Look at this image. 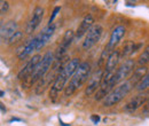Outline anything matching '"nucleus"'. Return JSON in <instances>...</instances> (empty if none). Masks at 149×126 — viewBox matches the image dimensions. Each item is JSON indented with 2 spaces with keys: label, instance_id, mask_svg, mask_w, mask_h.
<instances>
[{
  "label": "nucleus",
  "instance_id": "nucleus-1",
  "mask_svg": "<svg viewBox=\"0 0 149 126\" xmlns=\"http://www.w3.org/2000/svg\"><path fill=\"white\" fill-rule=\"evenodd\" d=\"M80 63L81 62H80L79 58H72L60 70V72L56 76L54 83H53V85H52L51 92H49V97L52 99V101H55L56 97L58 96V94L65 88L69 78L71 79L74 73L79 68Z\"/></svg>",
  "mask_w": 149,
  "mask_h": 126
},
{
  "label": "nucleus",
  "instance_id": "nucleus-2",
  "mask_svg": "<svg viewBox=\"0 0 149 126\" xmlns=\"http://www.w3.org/2000/svg\"><path fill=\"white\" fill-rule=\"evenodd\" d=\"M91 73V65L87 62H81L77 71L74 73L71 79L69 80L68 85L64 88V96H71L77 90H79L86 81L87 78L90 77Z\"/></svg>",
  "mask_w": 149,
  "mask_h": 126
},
{
  "label": "nucleus",
  "instance_id": "nucleus-3",
  "mask_svg": "<svg viewBox=\"0 0 149 126\" xmlns=\"http://www.w3.org/2000/svg\"><path fill=\"white\" fill-rule=\"evenodd\" d=\"M133 87H135V86L131 83L130 80H126V81L117 85L116 88H113L110 92V94L103 100V106L104 107H111V106L117 104L130 93Z\"/></svg>",
  "mask_w": 149,
  "mask_h": 126
},
{
  "label": "nucleus",
  "instance_id": "nucleus-4",
  "mask_svg": "<svg viewBox=\"0 0 149 126\" xmlns=\"http://www.w3.org/2000/svg\"><path fill=\"white\" fill-rule=\"evenodd\" d=\"M54 61H55V54H53L52 52H47L46 54L44 55L41 61L39 62V64L37 65L35 72L29 78V85L35 84L38 80L40 81L47 74V72L49 71V69L52 68Z\"/></svg>",
  "mask_w": 149,
  "mask_h": 126
},
{
  "label": "nucleus",
  "instance_id": "nucleus-5",
  "mask_svg": "<svg viewBox=\"0 0 149 126\" xmlns=\"http://www.w3.org/2000/svg\"><path fill=\"white\" fill-rule=\"evenodd\" d=\"M115 72H111V73H104L103 81H102L100 88L96 90L95 96H94V99H95L96 101L104 100V99L110 94V92L113 90V87L117 85L116 81H115Z\"/></svg>",
  "mask_w": 149,
  "mask_h": 126
},
{
  "label": "nucleus",
  "instance_id": "nucleus-6",
  "mask_svg": "<svg viewBox=\"0 0 149 126\" xmlns=\"http://www.w3.org/2000/svg\"><path fill=\"white\" fill-rule=\"evenodd\" d=\"M102 32H103V28L100 24H95L90 30V32L85 36V40L83 41V48L91 49L93 46H95L100 41L102 37Z\"/></svg>",
  "mask_w": 149,
  "mask_h": 126
},
{
  "label": "nucleus",
  "instance_id": "nucleus-7",
  "mask_svg": "<svg viewBox=\"0 0 149 126\" xmlns=\"http://www.w3.org/2000/svg\"><path fill=\"white\" fill-rule=\"evenodd\" d=\"M134 69V61L133 60H126L117 70L115 72V81L116 84H122L124 81H126L125 79L130 76Z\"/></svg>",
  "mask_w": 149,
  "mask_h": 126
},
{
  "label": "nucleus",
  "instance_id": "nucleus-8",
  "mask_svg": "<svg viewBox=\"0 0 149 126\" xmlns=\"http://www.w3.org/2000/svg\"><path fill=\"white\" fill-rule=\"evenodd\" d=\"M125 32H126V29H125L123 25H118L117 28H115L113 31L111 32V35H110L108 45H107V47H106L103 54L113 52V51H115V47L119 44V41L123 39V37L125 36Z\"/></svg>",
  "mask_w": 149,
  "mask_h": 126
},
{
  "label": "nucleus",
  "instance_id": "nucleus-9",
  "mask_svg": "<svg viewBox=\"0 0 149 126\" xmlns=\"http://www.w3.org/2000/svg\"><path fill=\"white\" fill-rule=\"evenodd\" d=\"M44 13H45V10L40 6H38V7H36L33 9L32 15H31V17H30L28 24H26V29H25V32L26 33H32V32H35L37 30V28L40 25V23L42 21Z\"/></svg>",
  "mask_w": 149,
  "mask_h": 126
},
{
  "label": "nucleus",
  "instance_id": "nucleus-10",
  "mask_svg": "<svg viewBox=\"0 0 149 126\" xmlns=\"http://www.w3.org/2000/svg\"><path fill=\"white\" fill-rule=\"evenodd\" d=\"M103 78H104V70L103 69H100L95 72L88 81V85L85 90V95L90 96L94 93H96V90L100 88V86L103 81Z\"/></svg>",
  "mask_w": 149,
  "mask_h": 126
},
{
  "label": "nucleus",
  "instance_id": "nucleus-11",
  "mask_svg": "<svg viewBox=\"0 0 149 126\" xmlns=\"http://www.w3.org/2000/svg\"><path fill=\"white\" fill-rule=\"evenodd\" d=\"M74 33H76V32H74L72 30L65 31V33H64V36L62 38V40H61V42H60V45H58V47H57V49H56V52H55V60L62 58L63 55L67 53L69 46H70L71 42L74 41Z\"/></svg>",
  "mask_w": 149,
  "mask_h": 126
},
{
  "label": "nucleus",
  "instance_id": "nucleus-12",
  "mask_svg": "<svg viewBox=\"0 0 149 126\" xmlns=\"http://www.w3.org/2000/svg\"><path fill=\"white\" fill-rule=\"evenodd\" d=\"M42 56L39 54H36L32 56V58L25 64V67L17 73V78L19 79H26V78H30V76L35 72L37 65L39 64V62L41 61Z\"/></svg>",
  "mask_w": 149,
  "mask_h": 126
},
{
  "label": "nucleus",
  "instance_id": "nucleus-13",
  "mask_svg": "<svg viewBox=\"0 0 149 126\" xmlns=\"http://www.w3.org/2000/svg\"><path fill=\"white\" fill-rule=\"evenodd\" d=\"M38 47H39V37L36 36L17 51V57L19 60H24L25 57L32 54L35 51H38Z\"/></svg>",
  "mask_w": 149,
  "mask_h": 126
},
{
  "label": "nucleus",
  "instance_id": "nucleus-14",
  "mask_svg": "<svg viewBox=\"0 0 149 126\" xmlns=\"http://www.w3.org/2000/svg\"><path fill=\"white\" fill-rule=\"evenodd\" d=\"M19 31V25L15 21H8L5 24L1 25L0 30V37L1 41H9V39Z\"/></svg>",
  "mask_w": 149,
  "mask_h": 126
},
{
  "label": "nucleus",
  "instance_id": "nucleus-15",
  "mask_svg": "<svg viewBox=\"0 0 149 126\" xmlns=\"http://www.w3.org/2000/svg\"><path fill=\"white\" fill-rule=\"evenodd\" d=\"M93 26H94L93 16L92 15L85 16V17L83 18V21L80 22V24H79V26H78V29H77V31L74 33V39L79 40L83 36H86Z\"/></svg>",
  "mask_w": 149,
  "mask_h": 126
},
{
  "label": "nucleus",
  "instance_id": "nucleus-16",
  "mask_svg": "<svg viewBox=\"0 0 149 126\" xmlns=\"http://www.w3.org/2000/svg\"><path fill=\"white\" fill-rule=\"evenodd\" d=\"M147 101H148L147 94H139V95H135L133 99H131L130 101L126 103V106L124 107V109H125L126 111L133 112V111H135L136 109L140 108L141 106H145Z\"/></svg>",
  "mask_w": 149,
  "mask_h": 126
},
{
  "label": "nucleus",
  "instance_id": "nucleus-17",
  "mask_svg": "<svg viewBox=\"0 0 149 126\" xmlns=\"http://www.w3.org/2000/svg\"><path fill=\"white\" fill-rule=\"evenodd\" d=\"M120 60V51L115 49L111 52L107 57V62H106V69H104V73H111L115 72V69L117 68V64Z\"/></svg>",
  "mask_w": 149,
  "mask_h": 126
},
{
  "label": "nucleus",
  "instance_id": "nucleus-18",
  "mask_svg": "<svg viewBox=\"0 0 149 126\" xmlns=\"http://www.w3.org/2000/svg\"><path fill=\"white\" fill-rule=\"evenodd\" d=\"M55 28H56L55 24H48V25L42 30V32L38 35V37H39V47H38V51L41 49V48L49 41V39L52 38L53 33L55 32Z\"/></svg>",
  "mask_w": 149,
  "mask_h": 126
},
{
  "label": "nucleus",
  "instance_id": "nucleus-19",
  "mask_svg": "<svg viewBox=\"0 0 149 126\" xmlns=\"http://www.w3.org/2000/svg\"><path fill=\"white\" fill-rule=\"evenodd\" d=\"M141 47V44H136L135 41H126L124 44V46L120 49V57H127L131 54H133L134 52H136L139 48Z\"/></svg>",
  "mask_w": 149,
  "mask_h": 126
},
{
  "label": "nucleus",
  "instance_id": "nucleus-20",
  "mask_svg": "<svg viewBox=\"0 0 149 126\" xmlns=\"http://www.w3.org/2000/svg\"><path fill=\"white\" fill-rule=\"evenodd\" d=\"M147 73H148V69H147L146 65H145V67H140V68H138V69L134 70L132 77H131L129 80L136 87V86L139 85V83L143 79V77H145Z\"/></svg>",
  "mask_w": 149,
  "mask_h": 126
},
{
  "label": "nucleus",
  "instance_id": "nucleus-21",
  "mask_svg": "<svg viewBox=\"0 0 149 126\" xmlns=\"http://www.w3.org/2000/svg\"><path fill=\"white\" fill-rule=\"evenodd\" d=\"M149 62V45L146 46V48L143 49V52L141 53V55L139 56V60H138V63L142 67H145L147 63Z\"/></svg>",
  "mask_w": 149,
  "mask_h": 126
},
{
  "label": "nucleus",
  "instance_id": "nucleus-22",
  "mask_svg": "<svg viewBox=\"0 0 149 126\" xmlns=\"http://www.w3.org/2000/svg\"><path fill=\"white\" fill-rule=\"evenodd\" d=\"M149 87V71L148 73L143 77V79L139 83V85L136 86V88H138V90H147Z\"/></svg>",
  "mask_w": 149,
  "mask_h": 126
},
{
  "label": "nucleus",
  "instance_id": "nucleus-23",
  "mask_svg": "<svg viewBox=\"0 0 149 126\" xmlns=\"http://www.w3.org/2000/svg\"><path fill=\"white\" fill-rule=\"evenodd\" d=\"M22 38H23V33L21 32V31H17L14 36L12 37L10 39H9V41H8V44L9 45H13V44H16V42H19L22 40Z\"/></svg>",
  "mask_w": 149,
  "mask_h": 126
},
{
  "label": "nucleus",
  "instance_id": "nucleus-24",
  "mask_svg": "<svg viewBox=\"0 0 149 126\" xmlns=\"http://www.w3.org/2000/svg\"><path fill=\"white\" fill-rule=\"evenodd\" d=\"M8 8H9V3H8V1H3V0H1V1H0V12H1V14H5V13L8 10Z\"/></svg>",
  "mask_w": 149,
  "mask_h": 126
},
{
  "label": "nucleus",
  "instance_id": "nucleus-25",
  "mask_svg": "<svg viewBox=\"0 0 149 126\" xmlns=\"http://www.w3.org/2000/svg\"><path fill=\"white\" fill-rule=\"evenodd\" d=\"M60 12V7H55L54 8V10H53V14H52V16L49 18V22H48V24H53V21H54V18L56 17V15H57V13Z\"/></svg>",
  "mask_w": 149,
  "mask_h": 126
},
{
  "label": "nucleus",
  "instance_id": "nucleus-26",
  "mask_svg": "<svg viewBox=\"0 0 149 126\" xmlns=\"http://www.w3.org/2000/svg\"><path fill=\"white\" fill-rule=\"evenodd\" d=\"M143 111H145V112H147V113L149 112V99H148V101L146 102V104L143 106Z\"/></svg>",
  "mask_w": 149,
  "mask_h": 126
},
{
  "label": "nucleus",
  "instance_id": "nucleus-27",
  "mask_svg": "<svg viewBox=\"0 0 149 126\" xmlns=\"http://www.w3.org/2000/svg\"><path fill=\"white\" fill-rule=\"evenodd\" d=\"M91 118H92V120H93L95 124L99 123V120H100V117H99V116H92Z\"/></svg>",
  "mask_w": 149,
  "mask_h": 126
}]
</instances>
